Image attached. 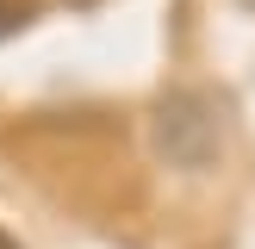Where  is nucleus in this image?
<instances>
[{
	"mask_svg": "<svg viewBox=\"0 0 255 249\" xmlns=\"http://www.w3.org/2000/svg\"><path fill=\"white\" fill-rule=\"evenodd\" d=\"M0 249H19V243H6V237H0Z\"/></svg>",
	"mask_w": 255,
	"mask_h": 249,
	"instance_id": "obj_2",
	"label": "nucleus"
},
{
	"mask_svg": "<svg viewBox=\"0 0 255 249\" xmlns=\"http://www.w3.org/2000/svg\"><path fill=\"white\" fill-rule=\"evenodd\" d=\"M149 131H156V156L174 162V168H187V174H199V168L218 162V106H212L206 94H193V87L162 94Z\"/></svg>",
	"mask_w": 255,
	"mask_h": 249,
	"instance_id": "obj_1",
	"label": "nucleus"
}]
</instances>
